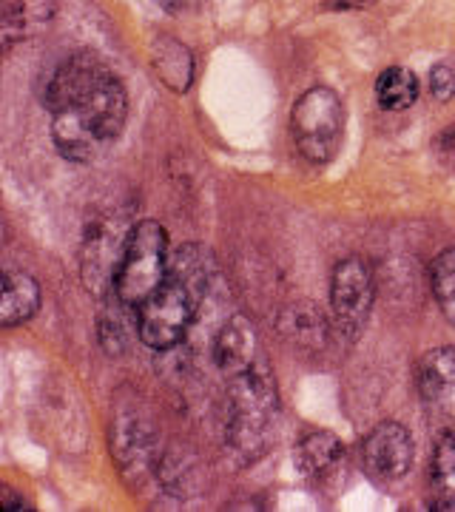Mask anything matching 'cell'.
Returning a JSON list of instances; mask_svg holds the SVG:
<instances>
[{"mask_svg":"<svg viewBox=\"0 0 455 512\" xmlns=\"http://www.w3.org/2000/svg\"><path fill=\"white\" fill-rule=\"evenodd\" d=\"M52 137L66 160L89 163L120 137L128 117L123 80L103 57L77 52L46 83Z\"/></svg>","mask_w":455,"mask_h":512,"instance_id":"obj_1","label":"cell"},{"mask_svg":"<svg viewBox=\"0 0 455 512\" xmlns=\"http://www.w3.org/2000/svg\"><path fill=\"white\" fill-rule=\"evenodd\" d=\"M228 399H231V419L225 441L239 461H254L265 453L271 439V424L276 419V382L271 365L259 362L251 370H242L228 379Z\"/></svg>","mask_w":455,"mask_h":512,"instance_id":"obj_2","label":"cell"},{"mask_svg":"<svg viewBox=\"0 0 455 512\" xmlns=\"http://www.w3.org/2000/svg\"><path fill=\"white\" fill-rule=\"evenodd\" d=\"M200 282L185 279L168 268L165 282L137 308V333L148 348L168 350L188 333L202 299Z\"/></svg>","mask_w":455,"mask_h":512,"instance_id":"obj_3","label":"cell"},{"mask_svg":"<svg viewBox=\"0 0 455 512\" xmlns=\"http://www.w3.org/2000/svg\"><path fill=\"white\" fill-rule=\"evenodd\" d=\"M171 256H168V234L160 222H137L128 234L123 265L114 282V293L128 308H140L151 293L157 291L168 276Z\"/></svg>","mask_w":455,"mask_h":512,"instance_id":"obj_4","label":"cell"},{"mask_svg":"<svg viewBox=\"0 0 455 512\" xmlns=\"http://www.w3.org/2000/svg\"><path fill=\"white\" fill-rule=\"evenodd\" d=\"M291 131L299 154L313 165L330 163L345 137L342 97L328 86H313L302 94L291 111Z\"/></svg>","mask_w":455,"mask_h":512,"instance_id":"obj_5","label":"cell"},{"mask_svg":"<svg viewBox=\"0 0 455 512\" xmlns=\"http://www.w3.org/2000/svg\"><path fill=\"white\" fill-rule=\"evenodd\" d=\"M376 299V282H373V271L370 265L350 256L345 262H339L330 276V305H333V322L336 330L356 339L362 328L367 325V316Z\"/></svg>","mask_w":455,"mask_h":512,"instance_id":"obj_6","label":"cell"},{"mask_svg":"<svg viewBox=\"0 0 455 512\" xmlns=\"http://www.w3.org/2000/svg\"><path fill=\"white\" fill-rule=\"evenodd\" d=\"M131 228L134 225L120 214L94 222L89 228V237L83 242V254H80V265H83V282L91 293H97V296L114 293V282L120 274V265H123Z\"/></svg>","mask_w":455,"mask_h":512,"instance_id":"obj_7","label":"cell"},{"mask_svg":"<svg viewBox=\"0 0 455 512\" xmlns=\"http://www.w3.org/2000/svg\"><path fill=\"white\" fill-rule=\"evenodd\" d=\"M364 470L379 484H396L413 467V439L399 421H382L362 444Z\"/></svg>","mask_w":455,"mask_h":512,"instance_id":"obj_8","label":"cell"},{"mask_svg":"<svg viewBox=\"0 0 455 512\" xmlns=\"http://www.w3.org/2000/svg\"><path fill=\"white\" fill-rule=\"evenodd\" d=\"M419 393L441 433L455 427V348L424 353L419 362Z\"/></svg>","mask_w":455,"mask_h":512,"instance_id":"obj_9","label":"cell"},{"mask_svg":"<svg viewBox=\"0 0 455 512\" xmlns=\"http://www.w3.org/2000/svg\"><path fill=\"white\" fill-rule=\"evenodd\" d=\"M214 359L222 367V373L231 379L242 370H251L259 362H265V353L259 348L254 325L245 316H231L214 339Z\"/></svg>","mask_w":455,"mask_h":512,"instance_id":"obj_10","label":"cell"},{"mask_svg":"<svg viewBox=\"0 0 455 512\" xmlns=\"http://www.w3.org/2000/svg\"><path fill=\"white\" fill-rule=\"evenodd\" d=\"M282 336L299 350H322L328 342V319L313 302H296L279 319Z\"/></svg>","mask_w":455,"mask_h":512,"instance_id":"obj_11","label":"cell"},{"mask_svg":"<svg viewBox=\"0 0 455 512\" xmlns=\"http://www.w3.org/2000/svg\"><path fill=\"white\" fill-rule=\"evenodd\" d=\"M40 308V285L23 271L3 274V302H0V325L15 328L29 322Z\"/></svg>","mask_w":455,"mask_h":512,"instance_id":"obj_12","label":"cell"},{"mask_svg":"<svg viewBox=\"0 0 455 512\" xmlns=\"http://www.w3.org/2000/svg\"><path fill=\"white\" fill-rule=\"evenodd\" d=\"M345 458V444L336 439L333 433H310L299 441L293 461L302 470V476L325 478L330 476L339 461Z\"/></svg>","mask_w":455,"mask_h":512,"instance_id":"obj_13","label":"cell"},{"mask_svg":"<svg viewBox=\"0 0 455 512\" xmlns=\"http://www.w3.org/2000/svg\"><path fill=\"white\" fill-rule=\"evenodd\" d=\"M433 501L430 510H455V427L444 430L430 464Z\"/></svg>","mask_w":455,"mask_h":512,"instance_id":"obj_14","label":"cell"},{"mask_svg":"<svg viewBox=\"0 0 455 512\" xmlns=\"http://www.w3.org/2000/svg\"><path fill=\"white\" fill-rule=\"evenodd\" d=\"M151 57H154L157 74L163 77L174 92H185L191 86L194 60H191V52L185 46H180L174 37H157L154 46H151Z\"/></svg>","mask_w":455,"mask_h":512,"instance_id":"obj_15","label":"cell"},{"mask_svg":"<svg viewBox=\"0 0 455 512\" xmlns=\"http://www.w3.org/2000/svg\"><path fill=\"white\" fill-rule=\"evenodd\" d=\"M419 100V77L404 69V66H390L379 74L376 80V103L387 111L410 109Z\"/></svg>","mask_w":455,"mask_h":512,"instance_id":"obj_16","label":"cell"},{"mask_svg":"<svg viewBox=\"0 0 455 512\" xmlns=\"http://www.w3.org/2000/svg\"><path fill=\"white\" fill-rule=\"evenodd\" d=\"M430 282H433V296H436L438 308L455 328V245L433 259Z\"/></svg>","mask_w":455,"mask_h":512,"instance_id":"obj_17","label":"cell"},{"mask_svg":"<svg viewBox=\"0 0 455 512\" xmlns=\"http://www.w3.org/2000/svg\"><path fill=\"white\" fill-rule=\"evenodd\" d=\"M430 94L438 103H447L455 97V63H438L430 72Z\"/></svg>","mask_w":455,"mask_h":512,"instance_id":"obj_18","label":"cell"},{"mask_svg":"<svg viewBox=\"0 0 455 512\" xmlns=\"http://www.w3.org/2000/svg\"><path fill=\"white\" fill-rule=\"evenodd\" d=\"M433 154L438 157V163L444 165L447 171H453L455 174V123L453 126H447L441 134L436 137V143H433Z\"/></svg>","mask_w":455,"mask_h":512,"instance_id":"obj_19","label":"cell"},{"mask_svg":"<svg viewBox=\"0 0 455 512\" xmlns=\"http://www.w3.org/2000/svg\"><path fill=\"white\" fill-rule=\"evenodd\" d=\"M0 507L9 512V510H26L29 504H26V501H23V498H20V495L15 493V490L3 487V495H0Z\"/></svg>","mask_w":455,"mask_h":512,"instance_id":"obj_20","label":"cell"},{"mask_svg":"<svg viewBox=\"0 0 455 512\" xmlns=\"http://www.w3.org/2000/svg\"><path fill=\"white\" fill-rule=\"evenodd\" d=\"M373 3H379V0H336V6H342V9H364Z\"/></svg>","mask_w":455,"mask_h":512,"instance_id":"obj_21","label":"cell"},{"mask_svg":"<svg viewBox=\"0 0 455 512\" xmlns=\"http://www.w3.org/2000/svg\"><path fill=\"white\" fill-rule=\"evenodd\" d=\"M182 3H185V0H163L165 9H182Z\"/></svg>","mask_w":455,"mask_h":512,"instance_id":"obj_22","label":"cell"}]
</instances>
